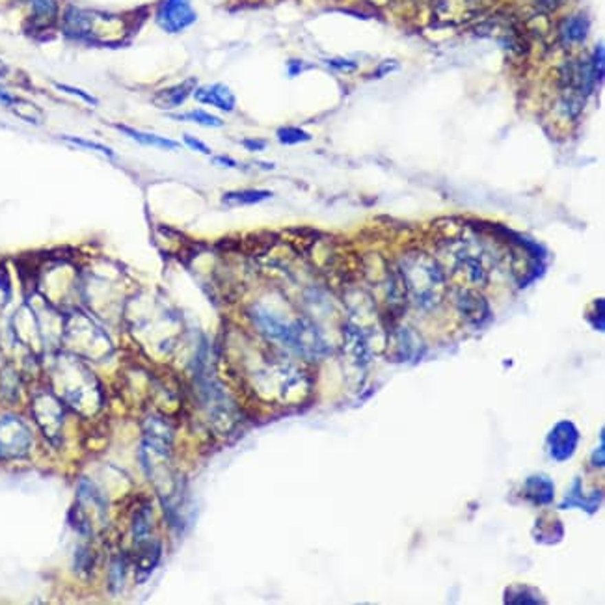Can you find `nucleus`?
I'll return each mask as SVG.
<instances>
[{
	"label": "nucleus",
	"instance_id": "obj_1",
	"mask_svg": "<svg viewBox=\"0 0 605 605\" xmlns=\"http://www.w3.org/2000/svg\"><path fill=\"white\" fill-rule=\"evenodd\" d=\"M408 298L415 302L421 309H434L443 300L446 291V272L430 255L423 252L408 254L399 265Z\"/></svg>",
	"mask_w": 605,
	"mask_h": 605
},
{
	"label": "nucleus",
	"instance_id": "obj_2",
	"mask_svg": "<svg viewBox=\"0 0 605 605\" xmlns=\"http://www.w3.org/2000/svg\"><path fill=\"white\" fill-rule=\"evenodd\" d=\"M250 319H252L255 328L261 331L265 338L274 341V343L283 344V346H291L294 320L283 319L278 313L270 311V309L263 306L252 307L250 309Z\"/></svg>",
	"mask_w": 605,
	"mask_h": 605
},
{
	"label": "nucleus",
	"instance_id": "obj_3",
	"mask_svg": "<svg viewBox=\"0 0 605 605\" xmlns=\"http://www.w3.org/2000/svg\"><path fill=\"white\" fill-rule=\"evenodd\" d=\"M289 349H293L309 360H320L328 354V344H326L322 333L311 320L307 319L294 320L293 339H291Z\"/></svg>",
	"mask_w": 605,
	"mask_h": 605
},
{
	"label": "nucleus",
	"instance_id": "obj_4",
	"mask_svg": "<svg viewBox=\"0 0 605 605\" xmlns=\"http://www.w3.org/2000/svg\"><path fill=\"white\" fill-rule=\"evenodd\" d=\"M454 306L459 309V313L464 317L470 324L481 326L486 324L492 317L490 306L484 298L483 294L477 293V291H472V289H464L456 294L454 298Z\"/></svg>",
	"mask_w": 605,
	"mask_h": 605
},
{
	"label": "nucleus",
	"instance_id": "obj_5",
	"mask_svg": "<svg viewBox=\"0 0 605 605\" xmlns=\"http://www.w3.org/2000/svg\"><path fill=\"white\" fill-rule=\"evenodd\" d=\"M160 26L168 32H181L190 26L196 19V13L188 4V0H166L157 15Z\"/></svg>",
	"mask_w": 605,
	"mask_h": 605
},
{
	"label": "nucleus",
	"instance_id": "obj_6",
	"mask_svg": "<svg viewBox=\"0 0 605 605\" xmlns=\"http://www.w3.org/2000/svg\"><path fill=\"white\" fill-rule=\"evenodd\" d=\"M194 99L201 104H209L222 112H233L236 107L235 94L223 84H212V86H201L194 91Z\"/></svg>",
	"mask_w": 605,
	"mask_h": 605
},
{
	"label": "nucleus",
	"instance_id": "obj_7",
	"mask_svg": "<svg viewBox=\"0 0 605 605\" xmlns=\"http://www.w3.org/2000/svg\"><path fill=\"white\" fill-rule=\"evenodd\" d=\"M344 351L356 365H365L371 362V346L362 328L356 324H346L343 330Z\"/></svg>",
	"mask_w": 605,
	"mask_h": 605
},
{
	"label": "nucleus",
	"instance_id": "obj_8",
	"mask_svg": "<svg viewBox=\"0 0 605 605\" xmlns=\"http://www.w3.org/2000/svg\"><path fill=\"white\" fill-rule=\"evenodd\" d=\"M120 133H123L125 136H129L131 140H134L136 144L146 147H155V149H166V151H175L181 147V144L172 138H166V136H160V134L147 133V131H140V129L129 127V125H121V123H116L114 125Z\"/></svg>",
	"mask_w": 605,
	"mask_h": 605
},
{
	"label": "nucleus",
	"instance_id": "obj_9",
	"mask_svg": "<svg viewBox=\"0 0 605 605\" xmlns=\"http://www.w3.org/2000/svg\"><path fill=\"white\" fill-rule=\"evenodd\" d=\"M454 268H456V272L464 274L465 280L470 283H475V285H484L486 280H488V272H486L484 263L475 255H470L468 252L456 255Z\"/></svg>",
	"mask_w": 605,
	"mask_h": 605
},
{
	"label": "nucleus",
	"instance_id": "obj_10",
	"mask_svg": "<svg viewBox=\"0 0 605 605\" xmlns=\"http://www.w3.org/2000/svg\"><path fill=\"white\" fill-rule=\"evenodd\" d=\"M192 91H194V80H186L183 84H177V86H172V88H166L162 91H159L155 96V104L164 110H172L181 107L183 102L188 99Z\"/></svg>",
	"mask_w": 605,
	"mask_h": 605
},
{
	"label": "nucleus",
	"instance_id": "obj_11",
	"mask_svg": "<svg viewBox=\"0 0 605 605\" xmlns=\"http://www.w3.org/2000/svg\"><path fill=\"white\" fill-rule=\"evenodd\" d=\"M30 19L36 26H51L60 15L56 0H28Z\"/></svg>",
	"mask_w": 605,
	"mask_h": 605
},
{
	"label": "nucleus",
	"instance_id": "obj_12",
	"mask_svg": "<svg viewBox=\"0 0 605 605\" xmlns=\"http://www.w3.org/2000/svg\"><path fill=\"white\" fill-rule=\"evenodd\" d=\"M389 344L393 346L391 356L395 358V360H408V358L414 356L415 349H417V344H415V336L410 330H406V328H401V330L393 331V333H391V343Z\"/></svg>",
	"mask_w": 605,
	"mask_h": 605
},
{
	"label": "nucleus",
	"instance_id": "obj_13",
	"mask_svg": "<svg viewBox=\"0 0 605 605\" xmlns=\"http://www.w3.org/2000/svg\"><path fill=\"white\" fill-rule=\"evenodd\" d=\"M272 198V192L268 190H236V192H228L222 198V201L226 205H254L261 204L265 199Z\"/></svg>",
	"mask_w": 605,
	"mask_h": 605
},
{
	"label": "nucleus",
	"instance_id": "obj_14",
	"mask_svg": "<svg viewBox=\"0 0 605 605\" xmlns=\"http://www.w3.org/2000/svg\"><path fill=\"white\" fill-rule=\"evenodd\" d=\"M586 32H588V23L581 15L568 19L562 26V36H564L568 43H580V41L585 39Z\"/></svg>",
	"mask_w": 605,
	"mask_h": 605
},
{
	"label": "nucleus",
	"instance_id": "obj_15",
	"mask_svg": "<svg viewBox=\"0 0 605 605\" xmlns=\"http://www.w3.org/2000/svg\"><path fill=\"white\" fill-rule=\"evenodd\" d=\"M175 120L181 121H192V123H198V125H204V127L218 129L223 127V120L218 118L214 114H209L207 110H190V112H185V114L173 116Z\"/></svg>",
	"mask_w": 605,
	"mask_h": 605
},
{
	"label": "nucleus",
	"instance_id": "obj_16",
	"mask_svg": "<svg viewBox=\"0 0 605 605\" xmlns=\"http://www.w3.org/2000/svg\"><path fill=\"white\" fill-rule=\"evenodd\" d=\"M60 138L67 142V144H71V146L80 147V149H88V151H94V153H101L104 157H109V159H114L116 157L114 151L109 146L101 144V142L88 140V138H80V136H69V134H62Z\"/></svg>",
	"mask_w": 605,
	"mask_h": 605
},
{
	"label": "nucleus",
	"instance_id": "obj_17",
	"mask_svg": "<svg viewBox=\"0 0 605 605\" xmlns=\"http://www.w3.org/2000/svg\"><path fill=\"white\" fill-rule=\"evenodd\" d=\"M276 138L283 146H298V144L311 140V134L306 133L304 129L300 127H281L278 129Z\"/></svg>",
	"mask_w": 605,
	"mask_h": 605
},
{
	"label": "nucleus",
	"instance_id": "obj_18",
	"mask_svg": "<svg viewBox=\"0 0 605 605\" xmlns=\"http://www.w3.org/2000/svg\"><path fill=\"white\" fill-rule=\"evenodd\" d=\"M110 580H112V588L114 591H118L123 585V580H125V562H123V559H116L112 562V578Z\"/></svg>",
	"mask_w": 605,
	"mask_h": 605
},
{
	"label": "nucleus",
	"instance_id": "obj_19",
	"mask_svg": "<svg viewBox=\"0 0 605 605\" xmlns=\"http://www.w3.org/2000/svg\"><path fill=\"white\" fill-rule=\"evenodd\" d=\"M56 88L62 89V91H65V94H71V96L80 97L82 101H86V102H88V104H91V107H97V104H99V101H97L96 97L89 96L88 91H84V89L71 88V86H64V84H56Z\"/></svg>",
	"mask_w": 605,
	"mask_h": 605
},
{
	"label": "nucleus",
	"instance_id": "obj_20",
	"mask_svg": "<svg viewBox=\"0 0 605 605\" xmlns=\"http://www.w3.org/2000/svg\"><path fill=\"white\" fill-rule=\"evenodd\" d=\"M183 142H185V146H188L190 149H194V151H198V153L201 155H207V157H209V155L212 153L210 147L207 146L205 142H201L199 138H196V136H192V134H185V136H183Z\"/></svg>",
	"mask_w": 605,
	"mask_h": 605
},
{
	"label": "nucleus",
	"instance_id": "obj_21",
	"mask_svg": "<svg viewBox=\"0 0 605 605\" xmlns=\"http://www.w3.org/2000/svg\"><path fill=\"white\" fill-rule=\"evenodd\" d=\"M242 147L248 149V151H265L267 149V140H261V138H244L242 140Z\"/></svg>",
	"mask_w": 605,
	"mask_h": 605
},
{
	"label": "nucleus",
	"instance_id": "obj_22",
	"mask_svg": "<svg viewBox=\"0 0 605 605\" xmlns=\"http://www.w3.org/2000/svg\"><path fill=\"white\" fill-rule=\"evenodd\" d=\"M214 164H220V166H226V168H239V164H236V160H233V159H230V157H223V155H220V157H214Z\"/></svg>",
	"mask_w": 605,
	"mask_h": 605
},
{
	"label": "nucleus",
	"instance_id": "obj_23",
	"mask_svg": "<svg viewBox=\"0 0 605 605\" xmlns=\"http://www.w3.org/2000/svg\"><path fill=\"white\" fill-rule=\"evenodd\" d=\"M6 73V65L2 64V60H0V75H4Z\"/></svg>",
	"mask_w": 605,
	"mask_h": 605
}]
</instances>
